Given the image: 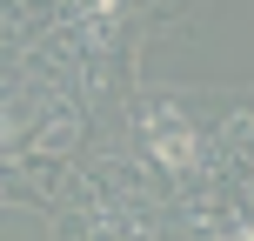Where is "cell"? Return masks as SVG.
Wrapping results in <instances>:
<instances>
[{"label": "cell", "mask_w": 254, "mask_h": 241, "mask_svg": "<svg viewBox=\"0 0 254 241\" xmlns=\"http://www.w3.org/2000/svg\"><path fill=\"white\" fill-rule=\"evenodd\" d=\"M147 148H154V161H161V167H174V174L201 161V141H194V121L167 114V107H161V114L147 121Z\"/></svg>", "instance_id": "6da1fadb"}, {"label": "cell", "mask_w": 254, "mask_h": 241, "mask_svg": "<svg viewBox=\"0 0 254 241\" xmlns=\"http://www.w3.org/2000/svg\"><path fill=\"white\" fill-rule=\"evenodd\" d=\"M194 241H248L241 221H207V228H194Z\"/></svg>", "instance_id": "7a4b0ae2"}]
</instances>
